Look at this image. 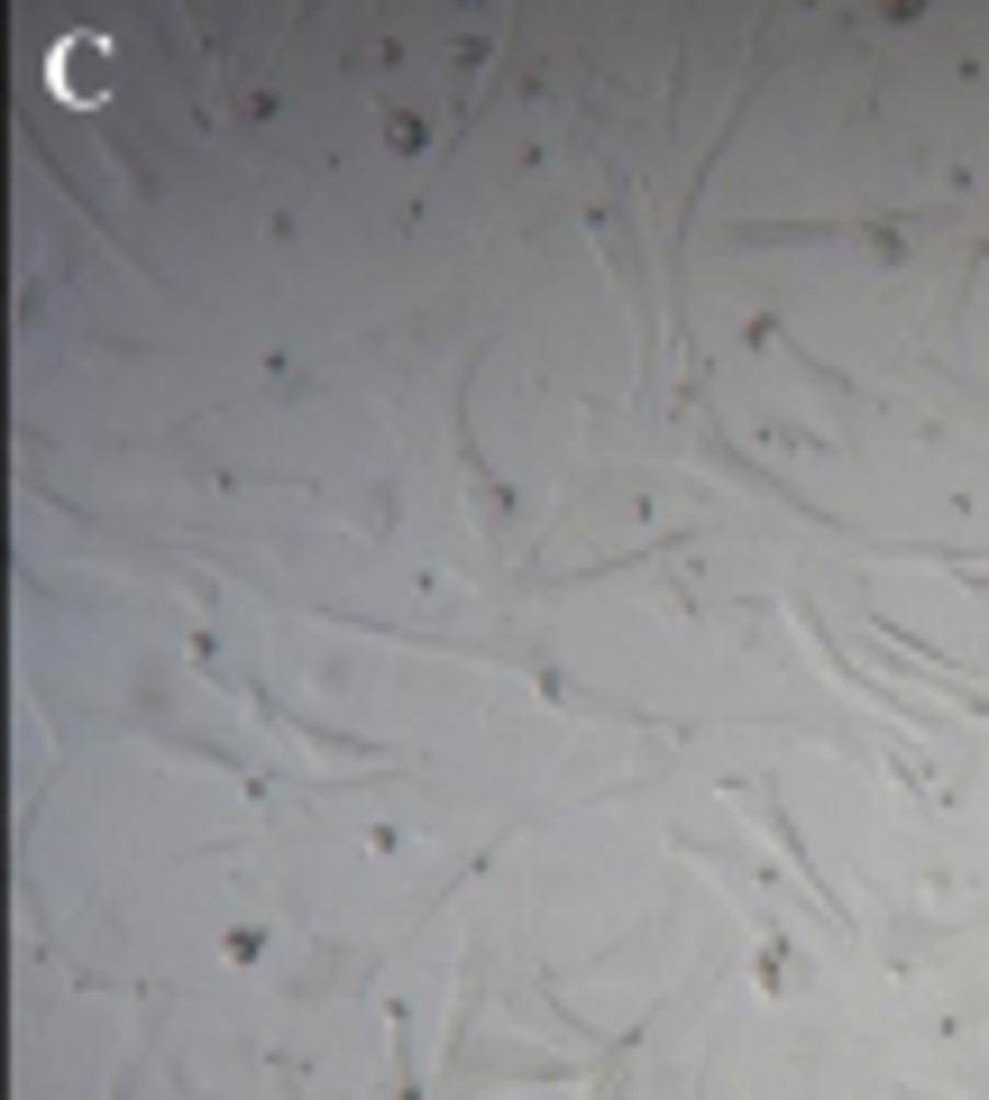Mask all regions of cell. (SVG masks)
Masks as SVG:
<instances>
[{
	"label": "cell",
	"instance_id": "1",
	"mask_svg": "<svg viewBox=\"0 0 989 1100\" xmlns=\"http://www.w3.org/2000/svg\"><path fill=\"white\" fill-rule=\"evenodd\" d=\"M56 83H65V92H92V46H65V56H56Z\"/></svg>",
	"mask_w": 989,
	"mask_h": 1100
}]
</instances>
